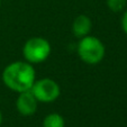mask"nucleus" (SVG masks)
I'll return each mask as SVG.
<instances>
[{"label": "nucleus", "instance_id": "8", "mask_svg": "<svg viewBox=\"0 0 127 127\" xmlns=\"http://www.w3.org/2000/svg\"><path fill=\"white\" fill-rule=\"evenodd\" d=\"M106 3L111 11L120 12L126 8L127 0H106Z\"/></svg>", "mask_w": 127, "mask_h": 127}, {"label": "nucleus", "instance_id": "11", "mask_svg": "<svg viewBox=\"0 0 127 127\" xmlns=\"http://www.w3.org/2000/svg\"><path fill=\"white\" fill-rule=\"evenodd\" d=\"M0 6H1V0H0Z\"/></svg>", "mask_w": 127, "mask_h": 127}, {"label": "nucleus", "instance_id": "6", "mask_svg": "<svg viewBox=\"0 0 127 127\" xmlns=\"http://www.w3.org/2000/svg\"><path fill=\"white\" fill-rule=\"evenodd\" d=\"M92 27L91 19L86 15H79L73 20L72 24V33L75 37L82 38L84 36H88Z\"/></svg>", "mask_w": 127, "mask_h": 127}, {"label": "nucleus", "instance_id": "4", "mask_svg": "<svg viewBox=\"0 0 127 127\" xmlns=\"http://www.w3.org/2000/svg\"><path fill=\"white\" fill-rule=\"evenodd\" d=\"M31 91L38 102L50 103L55 101L60 97L61 89L55 80L50 78H43L34 82Z\"/></svg>", "mask_w": 127, "mask_h": 127}, {"label": "nucleus", "instance_id": "1", "mask_svg": "<svg viewBox=\"0 0 127 127\" xmlns=\"http://www.w3.org/2000/svg\"><path fill=\"white\" fill-rule=\"evenodd\" d=\"M2 81L10 90L18 94L28 91L36 81V73L31 63L16 61L5 67Z\"/></svg>", "mask_w": 127, "mask_h": 127}, {"label": "nucleus", "instance_id": "5", "mask_svg": "<svg viewBox=\"0 0 127 127\" xmlns=\"http://www.w3.org/2000/svg\"><path fill=\"white\" fill-rule=\"evenodd\" d=\"M38 101L31 90L20 92L16 100V108L18 113L23 116H32L37 110Z\"/></svg>", "mask_w": 127, "mask_h": 127}, {"label": "nucleus", "instance_id": "2", "mask_svg": "<svg viewBox=\"0 0 127 127\" xmlns=\"http://www.w3.org/2000/svg\"><path fill=\"white\" fill-rule=\"evenodd\" d=\"M105 52L102 42L95 36L88 35L80 38L78 44V55L87 64H98L102 61Z\"/></svg>", "mask_w": 127, "mask_h": 127}, {"label": "nucleus", "instance_id": "7", "mask_svg": "<svg viewBox=\"0 0 127 127\" xmlns=\"http://www.w3.org/2000/svg\"><path fill=\"white\" fill-rule=\"evenodd\" d=\"M43 127H65V120L58 113L48 114L43 120Z\"/></svg>", "mask_w": 127, "mask_h": 127}, {"label": "nucleus", "instance_id": "10", "mask_svg": "<svg viewBox=\"0 0 127 127\" xmlns=\"http://www.w3.org/2000/svg\"><path fill=\"white\" fill-rule=\"evenodd\" d=\"M1 123H2V114L0 111V125H1Z\"/></svg>", "mask_w": 127, "mask_h": 127}, {"label": "nucleus", "instance_id": "9", "mask_svg": "<svg viewBox=\"0 0 127 127\" xmlns=\"http://www.w3.org/2000/svg\"><path fill=\"white\" fill-rule=\"evenodd\" d=\"M122 28L125 34H127V10H125L124 15L122 17Z\"/></svg>", "mask_w": 127, "mask_h": 127}, {"label": "nucleus", "instance_id": "3", "mask_svg": "<svg viewBox=\"0 0 127 127\" xmlns=\"http://www.w3.org/2000/svg\"><path fill=\"white\" fill-rule=\"evenodd\" d=\"M23 54L25 60L31 64L42 63L50 56L51 45L43 37H32L25 43Z\"/></svg>", "mask_w": 127, "mask_h": 127}]
</instances>
